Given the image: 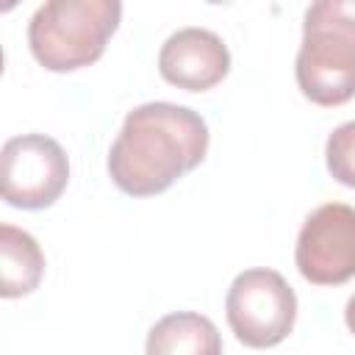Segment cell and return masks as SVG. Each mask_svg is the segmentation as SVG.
Here are the masks:
<instances>
[{
  "label": "cell",
  "instance_id": "cell-7",
  "mask_svg": "<svg viewBox=\"0 0 355 355\" xmlns=\"http://www.w3.org/2000/svg\"><path fill=\"white\" fill-rule=\"evenodd\" d=\"M158 72L166 83L186 92H205L222 83L230 72V53L219 33L208 28L175 31L158 53Z\"/></svg>",
  "mask_w": 355,
  "mask_h": 355
},
{
  "label": "cell",
  "instance_id": "cell-1",
  "mask_svg": "<svg viewBox=\"0 0 355 355\" xmlns=\"http://www.w3.org/2000/svg\"><path fill=\"white\" fill-rule=\"evenodd\" d=\"M208 141L197 111L164 100L144 103L128 111L108 150V175L128 197H155L205 161Z\"/></svg>",
  "mask_w": 355,
  "mask_h": 355
},
{
  "label": "cell",
  "instance_id": "cell-4",
  "mask_svg": "<svg viewBox=\"0 0 355 355\" xmlns=\"http://www.w3.org/2000/svg\"><path fill=\"white\" fill-rule=\"evenodd\" d=\"M225 316L233 336L252 349L277 347L297 322V294L288 280L266 266L244 269L225 297Z\"/></svg>",
  "mask_w": 355,
  "mask_h": 355
},
{
  "label": "cell",
  "instance_id": "cell-6",
  "mask_svg": "<svg viewBox=\"0 0 355 355\" xmlns=\"http://www.w3.org/2000/svg\"><path fill=\"white\" fill-rule=\"evenodd\" d=\"M294 263L313 286H341L355 277V208L324 202L300 227Z\"/></svg>",
  "mask_w": 355,
  "mask_h": 355
},
{
  "label": "cell",
  "instance_id": "cell-3",
  "mask_svg": "<svg viewBox=\"0 0 355 355\" xmlns=\"http://www.w3.org/2000/svg\"><path fill=\"white\" fill-rule=\"evenodd\" d=\"M122 19L116 0H50L28 22L33 58L50 72H75L94 64Z\"/></svg>",
  "mask_w": 355,
  "mask_h": 355
},
{
  "label": "cell",
  "instance_id": "cell-9",
  "mask_svg": "<svg viewBox=\"0 0 355 355\" xmlns=\"http://www.w3.org/2000/svg\"><path fill=\"white\" fill-rule=\"evenodd\" d=\"M44 277V252L36 239L14 225L0 227V294L6 300L25 297Z\"/></svg>",
  "mask_w": 355,
  "mask_h": 355
},
{
  "label": "cell",
  "instance_id": "cell-2",
  "mask_svg": "<svg viewBox=\"0 0 355 355\" xmlns=\"http://www.w3.org/2000/svg\"><path fill=\"white\" fill-rule=\"evenodd\" d=\"M302 97L333 108L355 97V0H319L305 8L294 61Z\"/></svg>",
  "mask_w": 355,
  "mask_h": 355
},
{
  "label": "cell",
  "instance_id": "cell-11",
  "mask_svg": "<svg viewBox=\"0 0 355 355\" xmlns=\"http://www.w3.org/2000/svg\"><path fill=\"white\" fill-rule=\"evenodd\" d=\"M344 322H347V330L355 336V294L347 300V308H344Z\"/></svg>",
  "mask_w": 355,
  "mask_h": 355
},
{
  "label": "cell",
  "instance_id": "cell-5",
  "mask_svg": "<svg viewBox=\"0 0 355 355\" xmlns=\"http://www.w3.org/2000/svg\"><path fill=\"white\" fill-rule=\"evenodd\" d=\"M3 200L22 211L50 208L69 183V158L64 147L44 133L14 136L0 155Z\"/></svg>",
  "mask_w": 355,
  "mask_h": 355
},
{
  "label": "cell",
  "instance_id": "cell-8",
  "mask_svg": "<svg viewBox=\"0 0 355 355\" xmlns=\"http://www.w3.org/2000/svg\"><path fill=\"white\" fill-rule=\"evenodd\" d=\"M144 355H222V336L208 316L175 311L150 327Z\"/></svg>",
  "mask_w": 355,
  "mask_h": 355
},
{
  "label": "cell",
  "instance_id": "cell-10",
  "mask_svg": "<svg viewBox=\"0 0 355 355\" xmlns=\"http://www.w3.org/2000/svg\"><path fill=\"white\" fill-rule=\"evenodd\" d=\"M324 164L327 172L341 183L355 189V119L338 125L324 144Z\"/></svg>",
  "mask_w": 355,
  "mask_h": 355
}]
</instances>
